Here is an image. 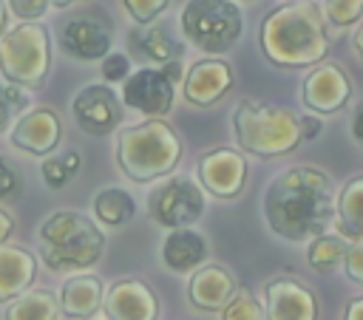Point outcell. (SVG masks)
<instances>
[{
	"label": "cell",
	"instance_id": "6da1fadb",
	"mask_svg": "<svg viewBox=\"0 0 363 320\" xmlns=\"http://www.w3.org/2000/svg\"><path fill=\"white\" fill-rule=\"evenodd\" d=\"M261 207L272 235L309 244L335 224V187L320 167L295 164L267 184Z\"/></svg>",
	"mask_w": 363,
	"mask_h": 320
},
{
	"label": "cell",
	"instance_id": "7a4b0ae2",
	"mask_svg": "<svg viewBox=\"0 0 363 320\" xmlns=\"http://www.w3.org/2000/svg\"><path fill=\"white\" fill-rule=\"evenodd\" d=\"M261 54L278 68H315L329 51L323 8L312 0L284 3L258 28Z\"/></svg>",
	"mask_w": 363,
	"mask_h": 320
},
{
	"label": "cell",
	"instance_id": "3957f363",
	"mask_svg": "<svg viewBox=\"0 0 363 320\" xmlns=\"http://www.w3.org/2000/svg\"><path fill=\"white\" fill-rule=\"evenodd\" d=\"M182 159V139L164 119H147L122 127L116 136V164L125 178L150 184L176 170Z\"/></svg>",
	"mask_w": 363,
	"mask_h": 320
},
{
	"label": "cell",
	"instance_id": "277c9868",
	"mask_svg": "<svg viewBox=\"0 0 363 320\" xmlns=\"http://www.w3.org/2000/svg\"><path fill=\"white\" fill-rule=\"evenodd\" d=\"M37 235L43 244V261L51 272H85L105 249V232L77 210H54L43 218Z\"/></svg>",
	"mask_w": 363,
	"mask_h": 320
},
{
	"label": "cell",
	"instance_id": "5b68a950",
	"mask_svg": "<svg viewBox=\"0 0 363 320\" xmlns=\"http://www.w3.org/2000/svg\"><path fill=\"white\" fill-rule=\"evenodd\" d=\"M233 136L241 153L255 159H278L292 153L301 139V122L289 108L261 102V99H241L233 108Z\"/></svg>",
	"mask_w": 363,
	"mask_h": 320
},
{
	"label": "cell",
	"instance_id": "8992f818",
	"mask_svg": "<svg viewBox=\"0 0 363 320\" xmlns=\"http://www.w3.org/2000/svg\"><path fill=\"white\" fill-rule=\"evenodd\" d=\"M51 68V34L43 23H20L0 37V74L9 85L37 91Z\"/></svg>",
	"mask_w": 363,
	"mask_h": 320
},
{
	"label": "cell",
	"instance_id": "52a82bcc",
	"mask_svg": "<svg viewBox=\"0 0 363 320\" xmlns=\"http://www.w3.org/2000/svg\"><path fill=\"white\" fill-rule=\"evenodd\" d=\"M179 25L199 51L224 54L238 42L244 17L233 0H187L182 6Z\"/></svg>",
	"mask_w": 363,
	"mask_h": 320
},
{
	"label": "cell",
	"instance_id": "ba28073f",
	"mask_svg": "<svg viewBox=\"0 0 363 320\" xmlns=\"http://www.w3.org/2000/svg\"><path fill=\"white\" fill-rule=\"evenodd\" d=\"M147 215L167 232L193 227L204 215V190L190 176H170L147 193Z\"/></svg>",
	"mask_w": 363,
	"mask_h": 320
},
{
	"label": "cell",
	"instance_id": "9c48e42d",
	"mask_svg": "<svg viewBox=\"0 0 363 320\" xmlns=\"http://www.w3.org/2000/svg\"><path fill=\"white\" fill-rule=\"evenodd\" d=\"M196 178H199V187L213 198H221V201L238 198L247 184V159L241 150L213 147L199 156Z\"/></svg>",
	"mask_w": 363,
	"mask_h": 320
},
{
	"label": "cell",
	"instance_id": "30bf717a",
	"mask_svg": "<svg viewBox=\"0 0 363 320\" xmlns=\"http://www.w3.org/2000/svg\"><path fill=\"white\" fill-rule=\"evenodd\" d=\"M71 116L77 127L88 136H111L122 125V99L105 82L85 85L74 93Z\"/></svg>",
	"mask_w": 363,
	"mask_h": 320
},
{
	"label": "cell",
	"instance_id": "8fae6325",
	"mask_svg": "<svg viewBox=\"0 0 363 320\" xmlns=\"http://www.w3.org/2000/svg\"><path fill=\"white\" fill-rule=\"evenodd\" d=\"M122 105L130 110L147 116V119H164L176 99V85L159 71V68H136L122 82Z\"/></svg>",
	"mask_w": 363,
	"mask_h": 320
},
{
	"label": "cell",
	"instance_id": "7c38bea8",
	"mask_svg": "<svg viewBox=\"0 0 363 320\" xmlns=\"http://www.w3.org/2000/svg\"><path fill=\"white\" fill-rule=\"evenodd\" d=\"M352 99V82L337 62H318L301 85V102L312 113H337Z\"/></svg>",
	"mask_w": 363,
	"mask_h": 320
},
{
	"label": "cell",
	"instance_id": "4fadbf2b",
	"mask_svg": "<svg viewBox=\"0 0 363 320\" xmlns=\"http://www.w3.org/2000/svg\"><path fill=\"white\" fill-rule=\"evenodd\" d=\"M267 320H318V297L298 278H272L264 283Z\"/></svg>",
	"mask_w": 363,
	"mask_h": 320
},
{
	"label": "cell",
	"instance_id": "5bb4252c",
	"mask_svg": "<svg viewBox=\"0 0 363 320\" xmlns=\"http://www.w3.org/2000/svg\"><path fill=\"white\" fill-rule=\"evenodd\" d=\"M60 139H62V122L54 108H31L9 130L11 147L28 156H43V159H48L57 150Z\"/></svg>",
	"mask_w": 363,
	"mask_h": 320
},
{
	"label": "cell",
	"instance_id": "9a60e30c",
	"mask_svg": "<svg viewBox=\"0 0 363 320\" xmlns=\"http://www.w3.org/2000/svg\"><path fill=\"white\" fill-rule=\"evenodd\" d=\"M102 312L108 320H156L159 300L145 280L122 278L105 289Z\"/></svg>",
	"mask_w": 363,
	"mask_h": 320
},
{
	"label": "cell",
	"instance_id": "2e32d148",
	"mask_svg": "<svg viewBox=\"0 0 363 320\" xmlns=\"http://www.w3.org/2000/svg\"><path fill=\"white\" fill-rule=\"evenodd\" d=\"M233 88V65L224 59H199L190 65V71L184 74V85L182 93L190 105L196 108H210L216 105L227 91Z\"/></svg>",
	"mask_w": 363,
	"mask_h": 320
},
{
	"label": "cell",
	"instance_id": "e0dca14e",
	"mask_svg": "<svg viewBox=\"0 0 363 320\" xmlns=\"http://www.w3.org/2000/svg\"><path fill=\"white\" fill-rule=\"evenodd\" d=\"M235 292H238V280L221 263H204L187 280V300L199 312H221Z\"/></svg>",
	"mask_w": 363,
	"mask_h": 320
},
{
	"label": "cell",
	"instance_id": "ac0fdd59",
	"mask_svg": "<svg viewBox=\"0 0 363 320\" xmlns=\"http://www.w3.org/2000/svg\"><path fill=\"white\" fill-rule=\"evenodd\" d=\"M60 45L68 57L82 62L105 59L111 54V31L96 17H74L62 25Z\"/></svg>",
	"mask_w": 363,
	"mask_h": 320
},
{
	"label": "cell",
	"instance_id": "d6986e66",
	"mask_svg": "<svg viewBox=\"0 0 363 320\" xmlns=\"http://www.w3.org/2000/svg\"><path fill=\"white\" fill-rule=\"evenodd\" d=\"M102 297H105V286L96 275L91 272H77V275H68L60 286V295H57V303H60V312L65 317H74V320H91L102 312Z\"/></svg>",
	"mask_w": 363,
	"mask_h": 320
},
{
	"label": "cell",
	"instance_id": "ffe728a7",
	"mask_svg": "<svg viewBox=\"0 0 363 320\" xmlns=\"http://www.w3.org/2000/svg\"><path fill=\"white\" fill-rule=\"evenodd\" d=\"M162 263L176 272V275H193L199 266H204L207 261V241L201 232H196L193 227L184 229H170L162 241Z\"/></svg>",
	"mask_w": 363,
	"mask_h": 320
},
{
	"label": "cell",
	"instance_id": "44dd1931",
	"mask_svg": "<svg viewBox=\"0 0 363 320\" xmlns=\"http://www.w3.org/2000/svg\"><path fill=\"white\" fill-rule=\"evenodd\" d=\"M37 278V258L26 246H0V303L26 295Z\"/></svg>",
	"mask_w": 363,
	"mask_h": 320
},
{
	"label": "cell",
	"instance_id": "7402d4cb",
	"mask_svg": "<svg viewBox=\"0 0 363 320\" xmlns=\"http://www.w3.org/2000/svg\"><path fill=\"white\" fill-rule=\"evenodd\" d=\"M128 48L130 54H136L139 59L156 62V68H162L164 62L182 59L184 45L164 28V25H147V28H133L128 34Z\"/></svg>",
	"mask_w": 363,
	"mask_h": 320
},
{
	"label": "cell",
	"instance_id": "603a6c76",
	"mask_svg": "<svg viewBox=\"0 0 363 320\" xmlns=\"http://www.w3.org/2000/svg\"><path fill=\"white\" fill-rule=\"evenodd\" d=\"M335 229L340 238L363 241V176L349 178L335 195Z\"/></svg>",
	"mask_w": 363,
	"mask_h": 320
},
{
	"label": "cell",
	"instance_id": "cb8c5ba5",
	"mask_svg": "<svg viewBox=\"0 0 363 320\" xmlns=\"http://www.w3.org/2000/svg\"><path fill=\"white\" fill-rule=\"evenodd\" d=\"M94 218L102 227H125L136 215V201L122 187H102L91 201Z\"/></svg>",
	"mask_w": 363,
	"mask_h": 320
},
{
	"label": "cell",
	"instance_id": "d4e9b609",
	"mask_svg": "<svg viewBox=\"0 0 363 320\" xmlns=\"http://www.w3.org/2000/svg\"><path fill=\"white\" fill-rule=\"evenodd\" d=\"M60 303L51 289H28L6 306V320H57Z\"/></svg>",
	"mask_w": 363,
	"mask_h": 320
},
{
	"label": "cell",
	"instance_id": "484cf974",
	"mask_svg": "<svg viewBox=\"0 0 363 320\" xmlns=\"http://www.w3.org/2000/svg\"><path fill=\"white\" fill-rule=\"evenodd\" d=\"M349 241L340 238L337 232H323L318 238L309 241L306 246V263L318 272V275H332L337 266H343Z\"/></svg>",
	"mask_w": 363,
	"mask_h": 320
},
{
	"label": "cell",
	"instance_id": "4316f807",
	"mask_svg": "<svg viewBox=\"0 0 363 320\" xmlns=\"http://www.w3.org/2000/svg\"><path fill=\"white\" fill-rule=\"evenodd\" d=\"M79 170V153L77 150H68L65 156H48L40 167L43 173V181L51 187V190H62Z\"/></svg>",
	"mask_w": 363,
	"mask_h": 320
},
{
	"label": "cell",
	"instance_id": "83f0119b",
	"mask_svg": "<svg viewBox=\"0 0 363 320\" xmlns=\"http://www.w3.org/2000/svg\"><path fill=\"white\" fill-rule=\"evenodd\" d=\"M28 110V96L17 85H3L0 82V133H9L14 122Z\"/></svg>",
	"mask_w": 363,
	"mask_h": 320
},
{
	"label": "cell",
	"instance_id": "f1b7e54d",
	"mask_svg": "<svg viewBox=\"0 0 363 320\" xmlns=\"http://www.w3.org/2000/svg\"><path fill=\"white\" fill-rule=\"evenodd\" d=\"M218 314H221V320H267L264 303L250 289H238L233 295V300Z\"/></svg>",
	"mask_w": 363,
	"mask_h": 320
},
{
	"label": "cell",
	"instance_id": "f546056e",
	"mask_svg": "<svg viewBox=\"0 0 363 320\" xmlns=\"http://www.w3.org/2000/svg\"><path fill=\"white\" fill-rule=\"evenodd\" d=\"M323 17L335 28H349L363 17V0H323Z\"/></svg>",
	"mask_w": 363,
	"mask_h": 320
},
{
	"label": "cell",
	"instance_id": "4dcf8cb0",
	"mask_svg": "<svg viewBox=\"0 0 363 320\" xmlns=\"http://www.w3.org/2000/svg\"><path fill=\"white\" fill-rule=\"evenodd\" d=\"M122 6L136 25H150L159 14H164L170 0H122Z\"/></svg>",
	"mask_w": 363,
	"mask_h": 320
},
{
	"label": "cell",
	"instance_id": "1f68e13d",
	"mask_svg": "<svg viewBox=\"0 0 363 320\" xmlns=\"http://www.w3.org/2000/svg\"><path fill=\"white\" fill-rule=\"evenodd\" d=\"M99 74H102L105 85L125 82L130 76V57L128 54H119V51H111L105 59H99Z\"/></svg>",
	"mask_w": 363,
	"mask_h": 320
},
{
	"label": "cell",
	"instance_id": "d6a6232c",
	"mask_svg": "<svg viewBox=\"0 0 363 320\" xmlns=\"http://www.w3.org/2000/svg\"><path fill=\"white\" fill-rule=\"evenodd\" d=\"M6 6L20 23H37L51 8V0H6Z\"/></svg>",
	"mask_w": 363,
	"mask_h": 320
},
{
	"label": "cell",
	"instance_id": "836d02e7",
	"mask_svg": "<svg viewBox=\"0 0 363 320\" xmlns=\"http://www.w3.org/2000/svg\"><path fill=\"white\" fill-rule=\"evenodd\" d=\"M343 272L352 283L363 286V241H352L343 258Z\"/></svg>",
	"mask_w": 363,
	"mask_h": 320
},
{
	"label": "cell",
	"instance_id": "e575fe53",
	"mask_svg": "<svg viewBox=\"0 0 363 320\" xmlns=\"http://www.w3.org/2000/svg\"><path fill=\"white\" fill-rule=\"evenodd\" d=\"M17 190H20V176L14 173V167L6 159H0V201L11 198Z\"/></svg>",
	"mask_w": 363,
	"mask_h": 320
},
{
	"label": "cell",
	"instance_id": "d590c367",
	"mask_svg": "<svg viewBox=\"0 0 363 320\" xmlns=\"http://www.w3.org/2000/svg\"><path fill=\"white\" fill-rule=\"evenodd\" d=\"M298 122H301V139H315L320 130H323V122L315 116V113H306V116H298Z\"/></svg>",
	"mask_w": 363,
	"mask_h": 320
},
{
	"label": "cell",
	"instance_id": "8d00e7d4",
	"mask_svg": "<svg viewBox=\"0 0 363 320\" xmlns=\"http://www.w3.org/2000/svg\"><path fill=\"white\" fill-rule=\"evenodd\" d=\"M14 227H17V224H14V215L0 207V246L9 244V238L14 235Z\"/></svg>",
	"mask_w": 363,
	"mask_h": 320
},
{
	"label": "cell",
	"instance_id": "74e56055",
	"mask_svg": "<svg viewBox=\"0 0 363 320\" xmlns=\"http://www.w3.org/2000/svg\"><path fill=\"white\" fill-rule=\"evenodd\" d=\"M349 130H352V139L357 142V144H363V99L354 105V110H352V125H349Z\"/></svg>",
	"mask_w": 363,
	"mask_h": 320
},
{
	"label": "cell",
	"instance_id": "f35d334b",
	"mask_svg": "<svg viewBox=\"0 0 363 320\" xmlns=\"http://www.w3.org/2000/svg\"><path fill=\"white\" fill-rule=\"evenodd\" d=\"M343 320H363V297H352L343 309Z\"/></svg>",
	"mask_w": 363,
	"mask_h": 320
},
{
	"label": "cell",
	"instance_id": "ab89813d",
	"mask_svg": "<svg viewBox=\"0 0 363 320\" xmlns=\"http://www.w3.org/2000/svg\"><path fill=\"white\" fill-rule=\"evenodd\" d=\"M159 71H162V74H164V76H167V79H170L173 85H176V82H182V59H173V62H164V65H162Z\"/></svg>",
	"mask_w": 363,
	"mask_h": 320
},
{
	"label": "cell",
	"instance_id": "60d3db41",
	"mask_svg": "<svg viewBox=\"0 0 363 320\" xmlns=\"http://www.w3.org/2000/svg\"><path fill=\"white\" fill-rule=\"evenodd\" d=\"M352 45H354V51H357L360 59H363V23L357 25V31H354V37H352Z\"/></svg>",
	"mask_w": 363,
	"mask_h": 320
},
{
	"label": "cell",
	"instance_id": "b9f144b4",
	"mask_svg": "<svg viewBox=\"0 0 363 320\" xmlns=\"http://www.w3.org/2000/svg\"><path fill=\"white\" fill-rule=\"evenodd\" d=\"M6 23H9V6L6 0H0V37L6 34Z\"/></svg>",
	"mask_w": 363,
	"mask_h": 320
},
{
	"label": "cell",
	"instance_id": "7bdbcfd3",
	"mask_svg": "<svg viewBox=\"0 0 363 320\" xmlns=\"http://www.w3.org/2000/svg\"><path fill=\"white\" fill-rule=\"evenodd\" d=\"M71 3H77V0H51L54 8H65V6H71Z\"/></svg>",
	"mask_w": 363,
	"mask_h": 320
},
{
	"label": "cell",
	"instance_id": "ee69618b",
	"mask_svg": "<svg viewBox=\"0 0 363 320\" xmlns=\"http://www.w3.org/2000/svg\"><path fill=\"white\" fill-rule=\"evenodd\" d=\"M286 3H303V0H286Z\"/></svg>",
	"mask_w": 363,
	"mask_h": 320
}]
</instances>
